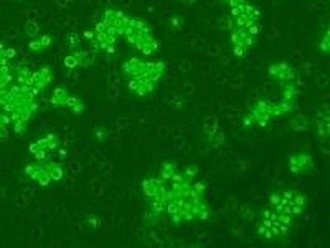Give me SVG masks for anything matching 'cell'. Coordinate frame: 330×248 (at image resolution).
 Segmentation results:
<instances>
[{
	"instance_id": "6da1fadb",
	"label": "cell",
	"mask_w": 330,
	"mask_h": 248,
	"mask_svg": "<svg viewBox=\"0 0 330 248\" xmlns=\"http://www.w3.org/2000/svg\"><path fill=\"white\" fill-rule=\"evenodd\" d=\"M196 166H179L169 177L159 174L145 177L141 184L147 200L145 222L155 223L169 218L179 227L193 222H208L213 212L206 202V182L198 179Z\"/></svg>"
},
{
	"instance_id": "7a4b0ae2",
	"label": "cell",
	"mask_w": 330,
	"mask_h": 248,
	"mask_svg": "<svg viewBox=\"0 0 330 248\" xmlns=\"http://www.w3.org/2000/svg\"><path fill=\"white\" fill-rule=\"evenodd\" d=\"M38 108H40L38 96L27 86L13 83L12 86L0 89V111L10 116L12 131L17 136L27 132L28 124L35 119Z\"/></svg>"
},
{
	"instance_id": "3957f363",
	"label": "cell",
	"mask_w": 330,
	"mask_h": 248,
	"mask_svg": "<svg viewBox=\"0 0 330 248\" xmlns=\"http://www.w3.org/2000/svg\"><path fill=\"white\" fill-rule=\"evenodd\" d=\"M127 89L137 98H147L155 93L157 86L167 73V63L162 60H142L131 57L121 63Z\"/></svg>"
},
{
	"instance_id": "277c9868",
	"label": "cell",
	"mask_w": 330,
	"mask_h": 248,
	"mask_svg": "<svg viewBox=\"0 0 330 248\" xmlns=\"http://www.w3.org/2000/svg\"><path fill=\"white\" fill-rule=\"evenodd\" d=\"M297 111V103H290L285 99H268L261 98L254 101L246 111L243 118V129L266 127L276 119H281Z\"/></svg>"
},
{
	"instance_id": "5b68a950",
	"label": "cell",
	"mask_w": 330,
	"mask_h": 248,
	"mask_svg": "<svg viewBox=\"0 0 330 248\" xmlns=\"http://www.w3.org/2000/svg\"><path fill=\"white\" fill-rule=\"evenodd\" d=\"M295 223H297V220L294 217L276 210V208L266 203L259 212V222L258 227H256V232H258V237L263 242L276 243L285 240L290 235V232L294 230Z\"/></svg>"
},
{
	"instance_id": "8992f818",
	"label": "cell",
	"mask_w": 330,
	"mask_h": 248,
	"mask_svg": "<svg viewBox=\"0 0 330 248\" xmlns=\"http://www.w3.org/2000/svg\"><path fill=\"white\" fill-rule=\"evenodd\" d=\"M122 38L131 45L132 48L142 53L144 57H152L160 52V42L155 37L154 30L150 28V25L142 18L132 17L127 22V27L122 33Z\"/></svg>"
},
{
	"instance_id": "52a82bcc",
	"label": "cell",
	"mask_w": 330,
	"mask_h": 248,
	"mask_svg": "<svg viewBox=\"0 0 330 248\" xmlns=\"http://www.w3.org/2000/svg\"><path fill=\"white\" fill-rule=\"evenodd\" d=\"M23 176L40 187H50L53 184H58L65 179L66 169L61 162L48 159V161H37L27 164L23 167Z\"/></svg>"
},
{
	"instance_id": "ba28073f",
	"label": "cell",
	"mask_w": 330,
	"mask_h": 248,
	"mask_svg": "<svg viewBox=\"0 0 330 248\" xmlns=\"http://www.w3.org/2000/svg\"><path fill=\"white\" fill-rule=\"evenodd\" d=\"M268 205L299 220L304 215V212L307 210L309 197L304 192L295 190V188H279V190H276L269 195Z\"/></svg>"
},
{
	"instance_id": "9c48e42d",
	"label": "cell",
	"mask_w": 330,
	"mask_h": 248,
	"mask_svg": "<svg viewBox=\"0 0 330 248\" xmlns=\"http://www.w3.org/2000/svg\"><path fill=\"white\" fill-rule=\"evenodd\" d=\"M51 108L55 109H66V111L73 113L75 116H81L86 109L85 101L78 96V94H73L66 86H56L50 94V99H48Z\"/></svg>"
},
{
	"instance_id": "30bf717a",
	"label": "cell",
	"mask_w": 330,
	"mask_h": 248,
	"mask_svg": "<svg viewBox=\"0 0 330 248\" xmlns=\"http://www.w3.org/2000/svg\"><path fill=\"white\" fill-rule=\"evenodd\" d=\"M228 32H230V43H231V52H233L235 57L243 58L246 57L253 47L258 42V33L251 32L248 28L243 27H236V25L228 23Z\"/></svg>"
},
{
	"instance_id": "8fae6325",
	"label": "cell",
	"mask_w": 330,
	"mask_h": 248,
	"mask_svg": "<svg viewBox=\"0 0 330 248\" xmlns=\"http://www.w3.org/2000/svg\"><path fill=\"white\" fill-rule=\"evenodd\" d=\"M61 147V137L56 132H48L45 136L38 137L28 146V152L35 161H48L55 156V152Z\"/></svg>"
},
{
	"instance_id": "7c38bea8",
	"label": "cell",
	"mask_w": 330,
	"mask_h": 248,
	"mask_svg": "<svg viewBox=\"0 0 330 248\" xmlns=\"http://www.w3.org/2000/svg\"><path fill=\"white\" fill-rule=\"evenodd\" d=\"M268 78L273 81L276 86H284V84H292V83H300V74L299 69L290 64L289 62H278L271 63L268 66Z\"/></svg>"
},
{
	"instance_id": "4fadbf2b",
	"label": "cell",
	"mask_w": 330,
	"mask_h": 248,
	"mask_svg": "<svg viewBox=\"0 0 330 248\" xmlns=\"http://www.w3.org/2000/svg\"><path fill=\"white\" fill-rule=\"evenodd\" d=\"M53 81H55V69L50 64H45V66H40L38 69H33L32 76L27 83V88L32 93H35L37 96H40L42 93H45L51 86Z\"/></svg>"
},
{
	"instance_id": "5bb4252c",
	"label": "cell",
	"mask_w": 330,
	"mask_h": 248,
	"mask_svg": "<svg viewBox=\"0 0 330 248\" xmlns=\"http://www.w3.org/2000/svg\"><path fill=\"white\" fill-rule=\"evenodd\" d=\"M287 169L292 176L302 177L315 172V161L309 152H294L287 157Z\"/></svg>"
},
{
	"instance_id": "9a60e30c",
	"label": "cell",
	"mask_w": 330,
	"mask_h": 248,
	"mask_svg": "<svg viewBox=\"0 0 330 248\" xmlns=\"http://www.w3.org/2000/svg\"><path fill=\"white\" fill-rule=\"evenodd\" d=\"M312 126L315 137L319 139V142H327L330 136V109L329 104H320L315 109L314 118H312Z\"/></svg>"
},
{
	"instance_id": "2e32d148",
	"label": "cell",
	"mask_w": 330,
	"mask_h": 248,
	"mask_svg": "<svg viewBox=\"0 0 330 248\" xmlns=\"http://www.w3.org/2000/svg\"><path fill=\"white\" fill-rule=\"evenodd\" d=\"M96 63V53L93 50H70V53L63 58V64L68 69H78V68H90Z\"/></svg>"
},
{
	"instance_id": "e0dca14e",
	"label": "cell",
	"mask_w": 330,
	"mask_h": 248,
	"mask_svg": "<svg viewBox=\"0 0 330 248\" xmlns=\"http://www.w3.org/2000/svg\"><path fill=\"white\" fill-rule=\"evenodd\" d=\"M203 132L206 136V144L211 149H220L225 146L226 142V134L223 127L220 126V121L215 116H208L203 119Z\"/></svg>"
},
{
	"instance_id": "ac0fdd59",
	"label": "cell",
	"mask_w": 330,
	"mask_h": 248,
	"mask_svg": "<svg viewBox=\"0 0 330 248\" xmlns=\"http://www.w3.org/2000/svg\"><path fill=\"white\" fill-rule=\"evenodd\" d=\"M53 45V35L50 33H38L37 37L30 38V42H28V50H30L32 53H43L47 52L48 48H51Z\"/></svg>"
},
{
	"instance_id": "d6986e66",
	"label": "cell",
	"mask_w": 330,
	"mask_h": 248,
	"mask_svg": "<svg viewBox=\"0 0 330 248\" xmlns=\"http://www.w3.org/2000/svg\"><path fill=\"white\" fill-rule=\"evenodd\" d=\"M15 83V74H13V64L5 63L0 64V89H5Z\"/></svg>"
},
{
	"instance_id": "ffe728a7",
	"label": "cell",
	"mask_w": 330,
	"mask_h": 248,
	"mask_svg": "<svg viewBox=\"0 0 330 248\" xmlns=\"http://www.w3.org/2000/svg\"><path fill=\"white\" fill-rule=\"evenodd\" d=\"M10 129H12L10 116L7 113L0 111V142L7 141L8 136H10Z\"/></svg>"
},
{
	"instance_id": "44dd1931",
	"label": "cell",
	"mask_w": 330,
	"mask_h": 248,
	"mask_svg": "<svg viewBox=\"0 0 330 248\" xmlns=\"http://www.w3.org/2000/svg\"><path fill=\"white\" fill-rule=\"evenodd\" d=\"M290 127L297 132H304L310 127V123H309L307 116H304V114H292V119H290Z\"/></svg>"
},
{
	"instance_id": "7402d4cb",
	"label": "cell",
	"mask_w": 330,
	"mask_h": 248,
	"mask_svg": "<svg viewBox=\"0 0 330 248\" xmlns=\"http://www.w3.org/2000/svg\"><path fill=\"white\" fill-rule=\"evenodd\" d=\"M317 48H319V53L322 55V57H327V55L330 53V30H329V25H325V32L320 35Z\"/></svg>"
},
{
	"instance_id": "603a6c76",
	"label": "cell",
	"mask_w": 330,
	"mask_h": 248,
	"mask_svg": "<svg viewBox=\"0 0 330 248\" xmlns=\"http://www.w3.org/2000/svg\"><path fill=\"white\" fill-rule=\"evenodd\" d=\"M17 52L7 45L0 43V64H5V63H12V60L15 58Z\"/></svg>"
},
{
	"instance_id": "cb8c5ba5",
	"label": "cell",
	"mask_w": 330,
	"mask_h": 248,
	"mask_svg": "<svg viewBox=\"0 0 330 248\" xmlns=\"http://www.w3.org/2000/svg\"><path fill=\"white\" fill-rule=\"evenodd\" d=\"M66 47L70 50H78V48H83V40L80 38V35L78 33H70L66 37Z\"/></svg>"
},
{
	"instance_id": "d4e9b609",
	"label": "cell",
	"mask_w": 330,
	"mask_h": 248,
	"mask_svg": "<svg viewBox=\"0 0 330 248\" xmlns=\"http://www.w3.org/2000/svg\"><path fill=\"white\" fill-rule=\"evenodd\" d=\"M40 33V27H38L37 22H27L25 23V35L28 38H33Z\"/></svg>"
},
{
	"instance_id": "484cf974",
	"label": "cell",
	"mask_w": 330,
	"mask_h": 248,
	"mask_svg": "<svg viewBox=\"0 0 330 248\" xmlns=\"http://www.w3.org/2000/svg\"><path fill=\"white\" fill-rule=\"evenodd\" d=\"M86 225H90L91 228H97L101 225V218L97 217V215H94V213H90V215H86Z\"/></svg>"
},
{
	"instance_id": "4316f807",
	"label": "cell",
	"mask_w": 330,
	"mask_h": 248,
	"mask_svg": "<svg viewBox=\"0 0 330 248\" xmlns=\"http://www.w3.org/2000/svg\"><path fill=\"white\" fill-rule=\"evenodd\" d=\"M94 137H96V141L104 142L106 139H107V131H106L104 127H96V129H94Z\"/></svg>"
},
{
	"instance_id": "83f0119b",
	"label": "cell",
	"mask_w": 330,
	"mask_h": 248,
	"mask_svg": "<svg viewBox=\"0 0 330 248\" xmlns=\"http://www.w3.org/2000/svg\"><path fill=\"white\" fill-rule=\"evenodd\" d=\"M172 25H175V27L182 28V25H184V23H182V17H179V18L174 17V18H172Z\"/></svg>"
},
{
	"instance_id": "f1b7e54d",
	"label": "cell",
	"mask_w": 330,
	"mask_h": 248,
	"mask_svg": "<svg viewBox=\"0 0 330 248\" xmlns=\"http://www.w3.org/2000/svg\"><path fill=\"white\" fill-rule=\"evenodd\" d=\"M182 2H184L185 5H193L196 0H182Z\"/></svg>"
}]
</instances>
